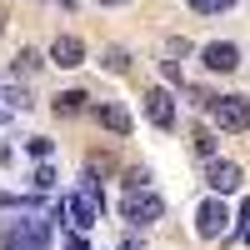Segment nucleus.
<instances>
[{"instance_id": "23", "label": "nucleus", "mask_w": 250, "mask_h": 250, "mask_svg": "<svg viewBox=\"0 0 250 250\" xmlns=\"http://www.w3.org/2000/svg\"><path fill=\"white\" fill-rule=\"evenodd\" d=\"M245 245H250V225H245Z\"/></svg>"}, {"instance_id": "16", "label": "nucleus", "mask_w": 250, "mask_h": 250, "mask_svg": "<svg viewBox=\"0 0 250 250\" xmlns=\"http://www.w3.org/2000/svg\"><path fill=\"white\" fill-rule=\"evenodd\" d=\"M190 145H195V155H215V135L205 130V125L195 130V140H190Z\"/></svg>"}, {"instance_id": "12", "label": "nucleus", "mask_w": 250, "mask_h": 250, "mask_svg": "<svg viewBox=\"0 0 250 250\" xmlns=\"http://www.w3.org/2000/svg\"><path fill=\"white\" fill-rule=\"evenodd\" d=\"M10 70H15V75H35V70H40V55H35V50H25V45H20V55L10 60Z\"/></svg>"}, {"instance_id": "13", "label": "nucleus", "mask_w": 250, "mask_h": 250, "mask_svg": "<svg viewBox=\"0 0 250 250\" xmlns=\"http://www.w3.org/2000/svg\"><path fill=\"white\" fill-rule=\"evenodd\" d=\"M100 65H105L110 75H125V70H130V55H125L120 45H110V50H105V60H100Z\"/></svg>"}, {"instance_id": "1", "label": "nucleus", "mask_w": 250, "mask_h": 250, "mask_svg": "<svg viewBox=\"0 0 250 250\" xmlns=\"http://www.w3.org/2000/svg\"><path fill=\"white\" fill-rule=\"evenodd\" d=\"M0 250H50L45 220H5L0 225Z\"/></svg>"}, {"instance_id": "5", "label": "nucleus", "mask_w": 250, "mask_h": 250, "mask_svg": "<svg viewBox=\"0 0 250 250\" xmlns=\"http://www.w3.org/2000/svg\"><path fill=\"white\" fill-rule=\"evenodd\" d=\"M145 115H150L155 130H175V100H170L165 85H150V90H145Z\"/></svg>"}, {"instance_id": "9", "label": "nucleus", "mask_w": 250, "mask_h": 250, "mask_svg": "<svg viewBox=\"0 0 250 250\" xmlns=\"http://www.w3.org/2000/svg\"><path fill=\"white\" fill-rule=\"evenodd\" d=\"M65 205H70V215H75L80 230H90V225L100 220V200H95V195H85V190H80L75 200H65Z\"/></svg>"}, {"instance_id": "17", "label": "nucleus", "mask_w": 250, "mask_h": 250, "mask_svg": "<svg viewBox=\"0 0 250 250\" xmlns=\"http://www.w3.org/2000/svg\"><path fill=\"white\" fill-rule=\"evenodd\" d=\"M160 75L170 80V85H180V65H175V60H160Z\"/></svg>"}, {"instance_id": "3", "label": "nucleus", "mask_w": 250, "mask_h": 250, "mask_svg": "<svg viewBox=\"0 0 250 250\" xmlns=\"http://www.w3.org/2000/svg\"><path fill=\"white\" fill-rule=\"evenodd\" d=\"M165 215V200L155 190H145V185H130V195H125V220L130 225H150Z\"/></svg>"}, {"instance_id": "4", "label": "nucleus", "mask_w": 250, "mask_h": 250, "mask_svg": "<svg viewBox=\"0 0 250 250\" xmlns=\"http://www.w3.org/2000/svg\"><path fill=\"white\" fill-rule=\"evenodd\" d=\"M225 225H230V210H225V200H220V195H215V200H205L200 210H195V235H200V240L225 235Z\"/></svg>"}, {"instance_id": "18", "label": "nucleus", "mask_w": 250, "mask_h": 250, "mask_svg": "<svg viewBox=\"0 0 250 250\" xmlns=\"http://www.w3.org/2000/svg\"><path fill=\"white\" fill-rule=\"evenodd\" d=\"M30 155L45 160V155H50V140H45V135H30Z\"/></svg>"}, {"instance_id": "15", "label": "nucleus", "mask_w": 250, "mask_h": 250, "mask_svg": "<svg viewBox=\"0 0 250 250\" xmlns=\"http://www.w3.org/2000/svg\"><path fill=\"white\" fill-rule=\"evenodd\" d=\"M30 195H10V190H0V210H30Z\"/></svg>"}, {"instance_id": "22", "label": "nucleus", "mask_w": 250, "mask_h": 250, "mask_svg": "<svg viewBox=\"0 0 250 250\" xmlns=\"http://www.w3.org/2000/svg\"><path fill=\"white\" fill-rule=\"evenodd\" d=\"M100 5H120V0H100Z\"/></svg>"}, {"instance_id": "8", "label": "nucleus", "mask_w": 250, "mask_h": 250, "mask_svg": "<svg viewBox=\"0 0 250 250\" xmlns=\"http://www.w3.org/2000/svg\"><path fill=\"white\" fill-rule=\"evenodd\" d=\"M205 185H210L215 195L240 190V165H235V160H210V170H205Z\"/></svg>"}, {"instance_id": "6", "label": "nucleus", "mask_w": 250, "mask_h": 250, "mask_svg": "<svg viewBox=\"0 0 250 250\" xmlns=\"http://www.w3.org/2000/svg\"><path fill=\"white\" fill-rule=\"evenodd\" d=\"M200 60H205V70L230 75V70H240V45H230V40H210V45L200 50Z\"/></svg>"}, {"instance_id": "21", "label": "nucleus", "mask_w": 250, "mask_h": 250, "mask_svg": "<svg viewBox=\"0 0 250 250\" xmlns=\"http://www.w3.org/2000/svg\"><path fill=\"white\" fill-rule=\"evenodd\" d=\"M0 30H5V10H0Z\"/></svg>"}, {"instance_id": "2", "label": "nucleus", "mask_w": 250, "mask_h": 250, "mask_svg": "<svg viewBox=\"0 0 250 250\" xmlns=\"http://www.w3.org/2000/svg\"><path fill=\"white\" fill-rule=\"evenodd\" d=\"M210 125L215 130H230V135L250 130V100L245 95H215L210 100Z\"/></svg>"}, {"instance_id": "10", "label": "nucleus", "mask_w": 250, "mask_h": 250, "mask_svg": "<svg viewBox=\"0 0 250 250\" xmlns=\"http://www.w3.org/2000/svg\"><path fill=\"white\" fill-rule=\"evenodd\" d=\"M95 120L105 130H115V135H130V110L125 105H95Z\"/></svg>"}, {"instance_id": "19", "label": "nucleus", "mask_w": 250, "mask_h": 250, "mask_svg": "<svg viewBox=\"0 0 250 250\" xmlns=\"http://www.w3.org/2000/svg\"><path fill=\"white\" fill-rule=\"evenodd\" d=\"M50 180H55V170H50V165H40V170H35V185H40V190H50Z\"/></svg>"}, {"instance_id": "20", "label": "nucleus", "mask_w": 250, "mask_h": 250, "mask_svg": "<svg viewBox=\"0 0 250 250\" xmlns=\"http://www.w3.org/2000/svg\"><path fill=\"white\" fill-rule=\"evenodd\" d=\"M65 250H85V240H80V235H70V240H65Z\"/></svg>"}, {"instance_id": "7", "label": "nucleus", "mask_w": 250, "mask_h": 250, "mask_svg": "<svg viewBox=\"0 0 250 250\" xmlns=\"http://www.w3.org/2000/svg\"><path fill=\"white\" fill-rule=\"evenodd\" d=\"M50 60H55L60 70L85 65V40H80V35H55V40H50Z\"/></svg>"}, {"instance_id": "14", "label": "nucleus", "mask_w": 250, "mask_h": 250, "mask_svg": "<svg viewBox=\"0 0 250 250\" xmlns=\"http://www.w3.org/2000/svg\"><path fill=\"white\" fill-rule=\"evenodd\" d=\"M230 5H235V0H190V10H195V15H225Z\"/></svg>"}, {"instance_id": "11", "label": "nucleus", "mask_w": 250, "mask_h": 250, "mask_svg": "<svg viewBox=\"0 0 250 250\" xmlns=\"http://www.w3.org/2000/svg\"><path fill=\"white\" fill-rule=\"evenodd\" d=\"M85 100H90L85 90H60V95L50 100V110H55V115H80V110H85Z\"/></svg>"}]
</instances>
